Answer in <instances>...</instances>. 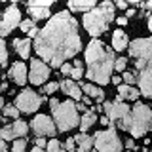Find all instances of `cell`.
<instances>
[{"instance_id": "cell-1", "label": "cell", "mask_w": 152, "mask_h": 152, "mask_svg": "<svg viewBox=\"0 0 152 152\" xmlns=\"http://www.w3.org/2000/svg\"><path fill=\"white\" fill-rule=\"evenodd\" d=\"M82 48L78 34V23L69 12H59L48 21L40 32H36L34 50L55 69L63 65V61L74 57Z\"/></svg>"}, {"instance_id": "cell-2", "label": "cell", "mask_w": 152, "mask_h": 152, "mask_svg": "<svg viewBox=\"0 0 152 152\" xmlns=\"http://www.w3.org/2000/svg\"><path fill=\"white\" fill-rule=\"evenodd\" d=\"M103 110L107 114L108 126L129 131L133 137H142L152 129V110L142 103H137L129 108L122 99H116L112 103H104Z\"/></svg>"}, {"instance_id": "cell-3", "label": "cell", "mask_w": 152, "mask_h": 152, "mask_svg": "<svg viewBox=\"0 0 152 152\" xmlns=\"http://www.w3.org/2000/svg\"><path fill=\"white\" fill-rule=\"evenodd\" d=\"M86 61H88V76L97 84H108L114 70V53L104 48L101 40H91L86 48Z\"/></svg>"}, {"instance_id": "cell-4", "label": "cell", "mask_w": 152, "mask_h": 152, "mask_svg": "<svg viewBox=\"0 0 152 152\" xmlns=\"http://www.w3.org/2000/svg\"><path fill=\"white\" fill-rule=\"evenodd\" d=\"M127 48L135 59L141 93L152 99V38H137Z\"/></svg>"}, {"instance_id": "cell-5", "label": "cell", "mask_w": 152, "mask_h": 152, "mask_svg": "<svg viewBox=\"0 0 152 152\" xmlns=\"http://www.w3.org/2000/svg\"><path fill=\"white\" fill-rule=\"evenodd\" d=\"M112 19H114V4L103 2L101 6H95L91 12L84 15V27L91 36H101Z\"/></svg>"}, {"instance_id": "cell-6", "label": "cell", "mask_w": 152, "mask_h": 152, "mask_svg": "<svg viewBox=\"0 0 152 152\" xmlns=\"http://www.w3.org/2000/svg\"><path fill=\"white\" fill-rule=\"evenodd\" d=\"M50 104H51L53 118H55V122H57L59 131H69V129H72L76 124H80L78 110H76V104L72 101L59 103L57 99H51Z\"/></svg>"}, {"instance_id": "cell-7", "label": "cell", "mask_w": 152, "mask_h": 152, "mask_svg": "<svg viewBox=\"0 0 152 152\" xmlns=\"http://www.w3.org/2000/svg\"><path fill=\"white\" fill-rule=\"evenodd\" d=\"M93 146L99 152H120L122 150V142L116 135L114 126H108L107 131H97L93 137Z\"/></svg>"}, {"instance_id": "cell-8", "label": "cell", "mask_w": 152, "mask_h": 152, "mask_svg": "<svg viewBox=\"0 0 152 152\" xmlns=\"http://www.w3.org/2000/svg\"><path fill=\"white\" fill-rule=\"evenodd\" d=\"M40 103H42L40 95H36L34 91H31V89H25V91H21L17 95L13 107H15L17 110H21V112H34V110H38Z\"/></svg>"}, {"instance_id": "cell-9", "label": "cell", "mask_w": 152, "mask_h": 152, "mask_svg": "<svg viewBox=\"0 0 152 152\" xmlns=\"http://www.w3.org/2000/svg\"><path fill=\"white\" fill-rule=\"evenodd\" d=\"M21 23V12L17 6H10L4 13L2 21H0V36H6Z\"/></svg>"}, {"instance_id": "cell-10", "label": "cell", "mask_w": 152, "mask_h": 152, "mask_svg": "<svg viewBox=\"0 0 152 152\" xmlns=\"http://www.w3.org/2000/svg\"><path fill=\"white\" fill-rule=\"evenodd\" d=\"M32 131L36 133L38 137H53L55 135V126L46 114H38V116L32 120Z\"/></svg>"}, {"instance_id": "cell-11", "label": "cell", "mask_w": 152, "mask_h": 152, "mask_svg": "<svg viewBox=\"0 0 152 152\" xmlns=\"http://www.w3.org/2000/svg\"><path fill=\"white\" fill-rule=\"evenodd\" d=\"M28 131V126L21 120H15L12 126H6L0 129V139L8 141V139H15V137H25Z\"/></svg>"}, {"instance_id": "cell-12", "label": "cell", "mask_w": 152, "mask_h": 152, "mask_svg": "<svg viewBox=\"0 0 152 152\" xmlns=\"http://www.w3.org/2000/svg\"><path fill=\"white\" fill-rule=\"evenodd\" d=\"M50 76V69H48L46 63L42 61H36V59H31V84L34 86H40L44 84Z\"/></svg>"}, {"instance_id": "cell-13", "label": "cell", "mask_w": 152, "mask_h": 152, "mask_svg": "<svg viewBox=\"0 0 152 152\" xmlns=\"http://www.w3.org/2000/svg\"><path fill=\"white\" fill-rule=\"evenodd\" d=\"M53 4V0H32L27 4L28 13L34 19H46L50 15V6Z\"/></svg>"}, {"instance_id": "cell-14", "label": "cell", "mask_w": 152, "mask_h": 152, "mask_svg": "<svg viewBox=\"0 0 152 152\" xmlns=\"http://www.w3.org/2000/svg\"><path fill=\"white\" fill-rule=\"evenodd\" d=\"M10 78L19 86L25 84L27 82V66H25V63H15L13 65L12 69H10Z\"/></svg>"}, {"instance_id": "cell-15", "label": "cell", "mask_w": 152, "mask_h": 152, "mask_svg": "<svg viewBox=\"0 0 152 152\" xmlns=\"http://www.w3.org/2000/svg\"><path fill=\"white\" fill-rule=\"evenodd\" d=\"M59 88L63 89L66 95L74 97L76 101H78V99H82V91H80V86L76 84V82H72V80H63V82L59 84Z\"/></svg>"}, {"instance_id": "cell-16", "label": "cell", "mask_w": 152, "mask_h": 152, "mask_svg": "<svg viewBox=\"0 0 152 152\" xmlns=\"http://www.w3.org/2000/svg\"><path fill=\"white\" fill-rule=\"evenodd\" d=\"M72 139H74L76 145H78V152H88V150H91V146H93V137L86 135V133H80V135L72 137Z\"/></svg>"}, {"instance_id": "cell-17", "label": "cell", "mask_w": 152, "mask_h": 152, "mask_svg": "<svg viewBox=\"0 0 152 152\" xmlns=\"http://www.w3.org/2000/svg\"><path fill=\"white\" fill-rule=\"evenodd\" d=\"M112 46H114V50H124V48H127L129 46V40H127V36H126V32L124 31H114V36H112Z\"/></svg>"}, {"instance_id": "cell-18", "label": "cell", "mask_w": 152, "mask_h": 152, "mask_svg": "<svg viewBox=\"0 0 152 152\" xmlns=\"http://www.w3.org/2000/svg\"><path fill=\"white\" fill-rule=\"evenodd\" d=\"M82 89H84L86 93H88V97H89V99L93 97L97 103H101L103 99H104V93H103V89H99L97 86H91V84H82Z\"/></svg>"}, {"instance_id": "cell-19", "label": "cell", "mask_w": 152, "mask_h": 152, "mask_svg": "<svg viewBox=\"0 0 152 152\" xmlns=\"http://www.w3.org/2000/svg\"><path fill=\"white\" fill-rule=\"evenodd\" d=\"M13 46H15L17 53L23 57V59H27L28 53H31V40H21V38H15L13 40Z\"/></svg>"}, {"instance_id": "cell-20", "label": "cell", "mask_w": 152, "mask_h": 152, "mask_svg": "<svg viewBox=\"0 0 152 152\" xmlns=\"http://www.w3.org/2000/svg\"><path fill=\"white\" fill-rule=\"evenodd\" d=\"M139 97V91H137L133 86H122L120 84V88H118V99H137Z\"/></svg>"}, {"instance_id": "cell-21", "label": "cell", "mask_w": 152, "mask_h": 152, "mask_svg": "<svg viewBox=\"0 0 152 152\" xmlns=\"http://www.w3.org/2000/svg\"><path fill=\"white\" fill-rule=\"evenodd\" d=\"M69 8L74 10V12H91L95 8V0H88V2H76V0H70L69 2Z\"/></svg>"}, {"instance_id": "cell-22", "label": "cell", "mask_w": 152, "mask_h": 152, "mask_svg": "<svg viewBox=\"0 0 152 152\" xmlns=\"http://www.w3.org/2000/svg\"><path fill=\"white\" fill-rule=\"evenodd\" d=\"M97 122V114H95L93 110H88V112H84V116H82V120H80V129H82V133L86 129H89L91 127V124Z\"/></svg>"}, {"instance_id": "cell-23", "label": "cell", "mask_w": 152, "mask_h": 152, "mask_svg": "<svg viewBox=\"0 0 152 152\" xmlns=\"http://www.w3.org/2000/svg\"><path fill=\"white\" fill-rule=\"evenodd\" d=\"M19 27H21V31H25L28 36H36V25H34V21L32 19H25V21H21L19 23Z\"/></svg>"}, {"instance_id": "cell-24", "label": "cell", "mask_w": 152, "mask_h": 152, "mask_svg": "<svg viewBox=\"0 0 152 152\" xmlns=\"http://www.w3.org/2000/svg\"><path fill=\"white\" fill-rule=\"evenodd\" d=\"M2 110H4V116H10V118H13V120H17L19 110H17L15 107H13V104H4Z\"/></svg>"}, {"instance_id": "cell-25", "label": "cell", "mask_w": 152, "mask_h": 152, "mask_svg": "<svg viewBox=\"0 0 152 152\" xmlns=\"http://www.w3.org/2000/svg\"><path fill=\"white\" fill-rule=\"evenodd\" d=\"M48 152H66V150H65V146H61V142L57 139H51L48 142Z\"/></svg>"}, {"instance_id": "cell-26", "label": "cell", "mask_w": 152, "mask_h": 152, "mask_svg": "<svg viewBox=\"0 0 152 152\" xmlns=\"http://www.w3.org/2000/svg\"><path fill=\"white\" fill-rule=\"evenodd\" d=\"M70 76H72L74 80H78V78H82V76H84V69H82V63H80V61H76V65L72 66Z\"/></svg>"}, {"instance_id": "cell-27", "label": "cell", "mask_w": 152, "mask_h": 152, "mask_svg": "<svg viewBox=\"0 0 152 152\" xmlns=\"http://www.w3.org/2000/svg\"><path fill=\"white\" fill-rule=\"evenodd\" d=\"M25 146H27V141H25V139H19V141L13 142L12 152H25Z\"/></svg>"}, {"instance_id": "cell-28", "label": "cell", "mask_w": 152, "mask_h": 152, "mask_svg": "<svg viewBox=\"0 0 152 152\" xmlns=\"http://www.w3.org/2000/svg\"><path fill=\"white\" fill-rule=\"evenodd\" d=\"M6 59H8V51H6V44L0 40V65H6Z\"/></svg>"}, {"instance_id": "cell-29", "label": "cell", "mask_w": 152, "mask_h": 152, "mask_svg": "<svg viewBox=\"0 0 152 152\" xmlns=\"http://www.w3.org/2000/svg\"><path fill=\"white\" fill-rule=\"evenodd\" d=\"M126 63H127V59H124V57H120V59H114V69L122 72V70L126 69Z\"/></svg>"}, {"instance_id": "cell-30", "label": "cell", "mask_w": 152, "mask_h": 152, "mask_svg": "<svg viewBox=\"0 0 152 152\" xmlns=\"http://www.w3.org/2000/svg\"><path fill=\"white\" fill-rule=\"evenodd\" d=\"M124 80H126V86H131L137 80V76L133 74V72H124Z\"/></svg>"}, {"instance_id": "cell-31", "label": "cell", "mask_w": 152, "mask_h": 152, "mask_svg": "<svg viewBox=\"0 0 152 152\" xmlns=\"http://www.w3.org/2000/svg\"><path fill=\"white\" fill-rule=\"evenodd\" d=\"M57 89H59V82H50V84L46 86L44 91L46 93H53V91H57Z\"/></svg>"}, {"instance_id": "cell-32", "label": "cell", "mask_w": 152, "mask_h": 152, "mask_svg": "<svg viewBox=\"0 0 152 152\" xmlns=\"http://www.w3.org/2000/svg\"><path fill=\"white\" fill-rule=\"evenodd\" d=\"M65 150L66 152H74L76 150V142H74L72 137H69V141H66V145H65Z\"/></svg>"}, {"instance_id": "cell-33", "label": "cell", "mask_w": 152, "mask_h": 152, "mask_svg": "<svg viewBox=\"0 0 152 152\" xmlns=\"http://www.w3.org/2000/svg\"><path fill=\"white\" fill-rule=\"evenodd\" d=\"M59 69H61V72H63L65 76H69V74H70V70H72V66H70V65H61Z\"/></svg>"}, {"instance_id": "cell-34", "label": "cell", "mask_w": 152, "mask_h": 152, "mask_svg": "<svg viewBox=\"0 0 152 152\" xmlns=\"http://www.w3.org/2000/svg\"><path fill=\"white\" fill-rule=\"evenodd\" d=\"M36 146H38V148H44V146H46V139H44V137H38V139H36Z\"/></svg>"}, {"instance_id": "cell-35", "label": "cell", "mask_w": 152, "mask_h": 152, "mask_svg": "<svg viewBox=\"0 0 152 152\" xmlns=\"http://www.w3.org/2000/svg\"><path fill=\"white\" fill-rule=\"evenodd\" d=\"M116 6L120 8V10H126V8H127V2H126V0H118V2H116Z\"/></svg>"}, {"instance_id": "cell-36", "label": "cell", "mask_w": 152, "mask_h": 152, "mask_svg": "<svg viewBox=\"0 0 152 152\" xmlns=\"http://www.w3.org/2000/svg\"><path fill=\"white\" fill-rule=\"evenodd\" d=\"M76 110H78V112H88V108H86L84 103H80V104H76Z\"/></svg>"}, {"instance_id": "cell-37", "label": "cell", "mask_w": 152, "mask_h": 152, "mask_svg": "<svg viewBox=\"0 0 152 152\" xmlns=\"http://www.w3.org/2000/svg\"><path fill=\"white\" fill-rule=\"evenodd\" d=\"M118 25H120V27L127 25V17H118Z\"/></svg>"}, {"instance_id": "cell-38", "label": "cell", "mask_w": 152, "mask_h": 152, "mask_svg": "<svg viewBox=\"0 0 152 152\" xmlns=\"http://www.w3.org/2000/svg\"><path fill=\"white\" fill-rule=\"evenodd\" d=\"M110 80H112V84H116V86H120V84H122V78H120V76H112Z\"/></svg>"}, {"instance_id": "cell-39", "label": "cell", "mask_w": 152, "mask_h": 152, "mask_svg": "<svg viewBox=\"0 0 152 152\" xmlns=\"http://www.w3.org/2000/svg\"><path fill=\"white\" fill-rule=\"evenodd\" d=\"M0 152H8V148H6V141H2V139H0Z\"/></svg>"}, {"instance_id": "cell-40", "label": "cell", "mask_w": 152, "mask_h": 152, "mask_svg": "<svg viewBox=\"0 0 152 152\" xmlns=\"http://www.w3.org/2000/svg\"><path fill=\"white\" fill-rule=\"evenodd\" d=\"M126 146H127V148H133V146H135V141H133V139H127L126 141Z\"/></svg>"}, {"instance_id": "cell-41", "label": "cell", "mask_w": 152, "mask_h": 152, "mask_svg": "<svg viewBox=\"0 0 152 152\" xmlns=\"http://www.w3.org/2000/svg\"><path fill=\"white\" fill-rule=\"evenodd\" d=\"M2 107H4V99L0 97V108H2ZM0 122H2V118H0Z\"/></svg>"}, {"instance_id": "cell-42", "label": "cell", "mask_w": 152, "mask_h": 152, "mask_svg": "<svg viewBox=\"0 0 152 152\" xmlns=\"http://www.w3.org/2000/svg\"><path fill=\"white\" fill-rule=\"evenodd\" d=\"M31 152H44V150H42V148H38V146H36V148H32Z\"/></svg>"}, {"instance_id": "cell-43", "label": "cell", "mask_w": 152, "mask_h": 152, "mask_svg": "<svg viewBox=\"0 0 152 152\" xmlns=\"http://www.w3.org/2000/svg\"><path fill=\"white\" fill-rule=\"evenodd\" d=\"M146 8H148V10H152V0H150V2H146Z\"/></svg>"}, {"instance_id": "cell-44", "label": "cell", "mask_w": 152, "mask_h": 152, "mask_svg": "<svg viewBox=\"0 0 152 152\" xmlns=\"http://www.w3.org/2000/svg\"><path fill=\"white\" fill-rule=\"evenodd\" d=\"M148 28H150V31H152V17L148 19Z\"/></svg>"}, {"instance_id": "cell-45", "label": "cell", "mask_w": 152, "mask_h": 152, "mask_svg": "<svg viewBox=\"0 0 152 152\" xmlns=\"http://www.w3.org/2000/svg\"><path fill=\"white\" fill-rule=\"evenodd\" d=\"M0 89H6V84H2V86H0Z\"/></svg>"}]
</instances>
